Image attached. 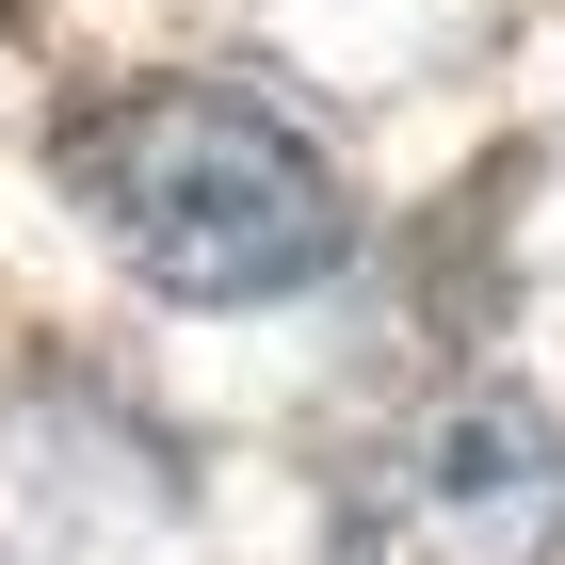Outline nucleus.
Instances as JSON below:
<instances>
[{
    "label": "nucleus",
    "mask_w": 565,
    "mask_h": 565,
    "mask_svg": "<svg viewBox=\"0 0 565 565\" xmlns=\"http://www.w3.org/2000/svg\"><path fill=\"white\" fill-rule=\"evenodd\" d=\"M565 550V420L533 388H436L340 469L323 565H550Z\"/></svg>",
    "instance_id": "2"
},
{
    "label": "nucleus",
    "mask_w": 565,
    "mask_h": 565,
    "mask_svg": "<svg viewBox=\"0 0 565 565\" xmlns=\"http://www.w3.org/2000/svg\"><path fill=\"white\" fill-rule=\"evenodd\" d=\"M65 194L97 211V243L178 307H259L340 275L355 211H340V162L243 82H146V97H97L65 130Z\"/></svg>",
    "instance_id": "1"
}]
</instances>
